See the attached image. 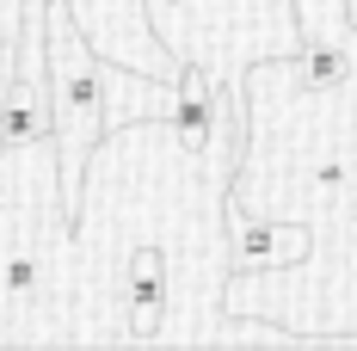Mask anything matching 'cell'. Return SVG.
<instances>
[{
  "label": "cell",
  "instance_id": "52a82bcc",
  "mask_svg": "<svg viewBox=\"0 0 357 351\" xmlns=\"http://www.w3.org/2000/svg\"><path fill=\"white\" fill-rule=\"evenodd\" d=\"M37 283H43L37 253L31 246H6L0 253V302H37Z\"/></svg>",
  "mask_w": 357,
  "mask_h": 351
},
{
  "label": "cell",
  "instance_id": "5b68a950",
  "mask_svg": "<svg viewBox=\"0 0 357 351\" xmlns=\"http://www.w3.org/2000/svg\"><path fill=\"white\" fill-rule=\"evenodd\" d=\"M123 302H130V333L148 339L160 327V308H167V259H160V246H136L130 278H123Z\"/></svg>",
  "mask_w": 357,
  "mask_h": 351
},
{
  "label": "cell",
  "instance_id": "8992f818",
  "mask_svg": "<svg viewBox=\"0 0 357 351\" xmlns=\"http://www.w3.org/2000/svg\"><path fill=\"white\" fill-rule=\"evenodd\" d=\"M345 74H351V43H345V37L308 31V50H302V87H308V93H333Z\"/></svg>",
  "mask_w": 357,
  "mask_h": 351
},
{
  "label": "cell",
  "instance_id": "6da1fadb",
  "mask_svg": "<svg viewBox=\"0 0 357 351\" xmlns=\"http://www.w3.org/2000/svg\"><path fill=\"white\" fill-rule=\"evenodd\" d=\"M43 99H50V142H56V173L68 222H80V191L93 148L111 130V62L86 43L74 25L68 0H43Z\"/></svg>",
  "mask_w": 357,
  "mask_h": 351
},
{
  "label": "cell",
  "instance_id": "3957f363",
  "mask_svg": "<svg viewBox=\"0 0 357 351\" xmlns=\"http://www.w3.org/2000/svg\"><path fill=\"white\" fill-rule=\"evenodd\" d=\"M308 253V228L302 222H252L234 234V253H228V265H222V278L241 283L247 271H271V265H296Z\"/></svg>",
  "mask_w": 357,
  "mask_h": 351
},
{
  "label": "cell",
  "instance_id": "7a4b0ae2",
  "mask_svg": "<svg viewBox=\"0 0 357 351\" xmlns=\"http://www.w3.org/2000/svg\"><path fill=\"white\" fill-rule=\"evenodd\" d=\"M68 13L111 68H136V74H154V80H173L178 56H167L160 37L148 31L142 0H68Z\"/></svg>",
  "mask_w": 357,
  "mask_h": 351
},
{
  "label": "cell",
  "instance_id": "277c9868",
  "mask_svg": "<svg viewBox=\"0 0 357 351\" xmlns=\"http://www.w3.org/2000/svg\"><path fill=\"white\" fill-rule=\"evenodd\" d=\"M173 80H178V87H173V111H167V124L178 130L185 154H204L210 124H215V87H210V74L197 68V62H178Z\"/></svg>",
  "mask_w": 357,
  "mask_h": 351
}]
</instances>
